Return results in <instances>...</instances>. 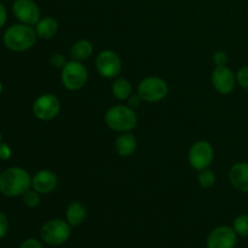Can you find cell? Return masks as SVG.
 I'll return each mask as SVG.
<instances>
[{
  "label": "cell",
  "mask_w": 248,
  "mask_h": 248,
  "mask_svg": "<svg viewBox=\"0 0 248 248\" xmlns=\"http://www.w3.org/2000/svg\"><path fill=\"white\" fill-rule=\"evenodd\" d=\"M0 142H1V133H0Z\"/></svg>",
  "instance_id": "cell-32"
},
{
  "label": "cell",
  "mask_w": 248,
  "mask_h": 248,
  "mask_svg": "<svg viewBox=\"0 0 248 248\" xmlns=\"http://www.w3.org/2000/svg\"><path fill=\"white\" fill-rule=\"evenodd\" d=\"M7 230H9V220L4 213L0 212V240L6 235Z\"/></svg>",
  "instance_id": "cell-26"
},
{
  "label": "cell",
  "mask_w": 248,
  "mask_h": 248,
  "mask_svg": "<svg viewBox=\"0 0 248 248\" xmlns=\"http://www.w3.org/2000/svg\"><path fill=\"white\" fill-rule=\"evenodd\" d=\"M92 52H93V46L87 40L77 41L70 48V56L73 60L78 62L87 60L92 55Z\"/></svg>",
  "instance_id": "cell-18"
},
{
  "label": "cell",
  "mask_w": 248,
  "mask_h": 248,
  "mask_svg": "<svg viewBox=\"0 0 248 248\" xmlns=\"http://www.w3.org/2000/svg\"><path fill=\"white\" fill-rule=\"evenodd\" d=\"M23 203L29 208H35L40 203V196L38 191L28 190L23 194Z\"/></svg>",
  "instance_id": "cell-22"
},
{
  "label": "cell",
  "mask_w": 248,
  "mask_h": 248,
  "mask_svg": "<svg viewBox=\"0 0 248 248\" xmlns=\"http://www.w3.org/2000/svg\"><path fill=\"white\" fill-rule=\"evenodd\" d=\"M7 19V14H6V9H5L4 5L0 2V28L4 27V24L6 23Z\"/></svg>",
  "instance_id": "cell-29"
},
{
  "label": "cell",
  "mask_w": 248,
  "mask_h": 248,
  "mask_svg": "<svg viewBox=\"0 0 248 248\" xmlns=\"http://www.w3.org/2000/svg\"><path fill=\"white\" fill-rule=\"evenodd\" d=\"M87 81V69L78 61L67 62L62 69V82L65 89L77 91L84 87Z\"/></svg>",
  "instance_id": "cell-6"
},
{
  "label": "cell",
  "mask_w": 248,
  "mask_h": 248,
  "mask_svg": "<svg viewBox=\"0 0 248 248\" xmlns=\"http://www.w3.org/2000/svg\"><path fill=\"white\" fill-rule=\"evenodd\" d=\"M51 64L55 68H58V69H63L64 65L67 64V61H65V57L62 53H55L51 57Z\"/></svg>",
  "instance_id": "cell-24"
},
{
  "label": "cell",
  "mask_w": 248,
  "mask_h": 248,
  "mask_svg": "<svg viewBox=\"0 0 248 248\" xmlns=\"http://www.w3.org/2000/svg\"><path fill=\"white\" fill-rule=\"evenodd\" d=\"M140 101H142V97L140 94H136V96H131L130 99H128V103H130L131 107H138L140 104Z\"/></svg>",
  "instance_id": "cell-30"
},
{
  "label": "cell",
  "mask_w": 248,
  "mask_h": 248,
  "mask_svg": "<svg viewBox=\"0 0 248 248\" xmlns=\"http://www.w3.org/2000/svg\"><path fill=\"white\" fill-rule=\"evenodd\" d=\"M198 181H199V184H200L202 188H211V186H215L216 176L212 171L205 169L199 173Z\"/></svg>",
  "instance_id": "cell-20"
},
{
  "label": "cell",
  "mask_w": 248,
  "mask_h": 248,
  "mask_svg": "<svg viewBox=\"0 0 248 248\" xmlns=\"http://www.w3.org/2000/svg\"><path fill=\"white\" fill-rule=\"evenodd\" d=\"M31 186L28 172L21 167H9L0 173V193L9 198L23 195Z\"/></svg>",
  "instance_id": "cell-1"
},
{
  "label": "cell",
  "mask_w": 248,
  "mask_h": 248,
  "mask_svg": "<svg viewBox=\"0 0 248 248\" xmlns=\"http://www.w3.org/2000/svg\"><path fill=\"white\" fill-rule=\"evenodd\" d=\"M137 140L132 133H123L115 142V149L120 156H130L136 152Z\"/></svg>",
  "instance_id": "cell-15"
},
{
  "label": "cell",
  "mask_w": 248,
  "mask_h": 248,
  "mask_svg": "<svg viewBox=\"0 0 248 248\" xmlns=\"http://www.w3.org/2000/svg\"><path fill=\"white\" fill-rule=\"evenodd\" d=\"M1 91H2V85H1V81H0V94H1Z\"/></svg>",
  "instance_id": "cell-31"
},
{
  "label": "cell",
  "mask_w": 248,
  "mask_h": 248,
  "mask_svg": "<svg viewBox=\"0 0 248 248\" xmlns=\"http://www.w3.org/2000/svg\"><path fill=\"white\" fill-rule=\"evenodd\" d=\"M106 123L111 130L128 132L137 125V115L128 107L115 106L107 111Z\"/></svg>",
  "instance_id": "cell-3"
},
{
  "label": "cell",
  "mask_w": 248,
  "mask_h": 248,
  "mask_svg": "<svg viewBox=\"0 0 248 248\" xmlns=\"http://www.w3.org/2000/svg\"><path fill=\"white\" fill-rule=\"evenodd\" d=\"M36 34L40 38L50 39L55 36V34L58 31V23L55 18L52 17H45V18L40 19L36 23Z\"/></svg>",
  "instance_id": "cell-17"
},
{
  "label": "cell",
  "mask_w": 248,
  "mask_h": 248,
  "mask_svg": "<svg viewBox=\"0 0 248 248\" xmlns=\"http://www.w3.org/2000/svg\"><path fill=\"white\" fill-rule=\"evenodd\" d=\"M57 176L48 170H43V171L38 172L31 179V186H33L34 190L38 191L39 194L52 193L57 186Z\"/></svg>",
  "instance_id": "cell-13"
},
{
  "label": "cell",
  "mask_w": 248,
  "mask_h": 248,
  "mask_svg": "<svg viewBox=\"0 0 248 248\" xmlns=\"http://www.w3.org/2000/svg\"><path fill=\"white\" fill-rule=\"evenodd\" d=\"M11 157V148L5 143L0 142V159L9 160Z\"/></svg>",
  "instance_id": "cell-27"
},
{
  "label": "cell",
  "mask_w": 248,
  "mask_h": 248,
  "mask_svg": "<svg viewBox=\"0 0 248 248\" xmlns=\"http://www.w3.org/2000/svg\"><path fill=\"white\" fill-rule=\"evenodd\" d=\"M213 62L216 63L217 67L225 65L228 62V55L224 52V51H218V52H216L215 56H213Z\"/></svg>",
  "instance_id": "cell-25"
},
{
  "label": "cell",
  "mask_w": 248,
  "mask_h": 248,
  "mask_svg": "<svg viewBox=\"0 0 248 248\" xmlns=\"http://www.w3.org/2000/svg\"><path fill=\"white\" fill-rule=\"evenodd\" d=\"M237 242V234L229 227H219L213 230L207 239V248H234Z\"/></svg>",
  "instance_id": "cell-11"
},
{
  "label": "cell",
  "mask_w": 248,
  "mask_h": 248,
  "mask_svg": "<svg viewBox=\"0 0 248 248\" xmlns=\"http://www.w3.org/2000/svg\"><path fill=\"white\" fill-rule=\"evenodd\" d=\"M61 110L60 99L51 93H45L36 98L33 104V113L39 120H52Z\"/></svg>",
  "instance_id": "cell-7"
},
{
  "label": "cell",
  "mask_w": 248,
  "mask_h": 248,
  "mask_svg": "<svg viewBox=\"0 0 248 248\" xmlns=\"http://www.w3.org/2000/svg\"><path fill=\"white\" fill-rule=\"evenodd\" d=\"M113 94L121 101L130 98L131 94H132V86H131L130 81L124 79V78L116 79L113 84Z\"/></svg>",
  "instance_id": "cell-19"
},
{
  "label": "cell",
  "mask_w": 248,
  "mask_h": 248,
  "mask_svg": "<svg viewBox=\"0 0 248 248\" xmlns=\"http://www.w3.org/2000/svg\"><path fill=\"white\" fill-rule=\"evenodd\" d=\"M12 11L15 17L23 24L34 26L40 21V10L33 0H16Z\"/></svg>",
  "instance_id": "cell-10"
},
{
  "label": "cell",
  "mask_w": 248,
  "mask_h": 248,
  "mask_svg": "<svg viewBox=\"0 0 248 248\" xmlns=\"http://www.w3.org/2000/svg\"><path fill=\"white\" fill-rule=\"evenodd\" d=\"M235 75L232 70L225 65L217 67L212 73V84L219 93L228 94L235 87Z\"/></svg>",
  "instance_id": "cell-12"
},
{
  "label": "cell",
  "mask_w": 248,
  "mask_h": 248,
  "mask_svg": "<svg viewBox=\"0 0 248 248\" xmlns=\"http://www.w3.org/2000/svg\"><path fill=\"white\" fill-rule=\"evenodd\" d=\"M70 227L69 223L62 219H51L46 222L41 228V237L46 244L51 246L62 245L69 239Z\"/></svg>",
  "instance_id": "cell-4"
},
{
  "label": "cell",
  "mask_w": 248,
  "mask_h": 248,
  "mask_svg": "<svg viewBox=\"0 0 248 248\" xmlns=\"http://www.w3.org/2000/svg\"><path fill=\"white\" fill-rule=\"evenodd\" d=\"M213 148L206 140H199L193 147L190 148L189 152V162L191 166L198 171L207 169L213 160Z\"/></svg>",
  "instance_id": "cell-8"
},
{
  "label": "cell",
  "mask_w": 248,
  "mask_h": 248,
  "mask_svg": "<svg viewBox=\"0 0 248 248\" xmlns=\"http://www.w3.org/2000/svg\"><path fill=\"white\" fill-rule=\"evenodd\" d=\"M67 220L72 227H79L86 219V207L81 202H72L67 208Z\"/></svg>",
  "instance_id": "cell-16"
},
{
  "label": "cell",
  "mask_w": 248,
  "mask_h": 248,
  "mask_svg": "<svg viewBox=\"0 0 248 248\" xmlns=\"http://www.w3.org/2000/svg\"><path fill=\"white\" fill-rule=\"evenodd\" d=\"M169 93V86L166 81L156 77H149L142 80L138 86V94L142 97L143 101L150 102H159L164 99Z\"/></svg>",
  "instance_id": "cell-5"
},
{
  "label": "cell",
  "mask_w": 248,
  "mask_h": 248,
  "mask_svg": "<svg viewBox=\"0 0 248 248\" xmlns=\"http://www.w3.org/2000/svg\"><path fill=\"white\" fill-rule=\"evenodd\" d=\"M96 68L103 78H115L121 72V60L113 51H102L96 58Z\"/></svg>",
  "instance_id": "cell-9"
},
{
  "label": "cell",
  "mask_w": 248,
  "mask_h": 248,
  "mask_svg": "<svg viewBox=\"0 0 248 248\" xmlns=\"http://www.w3.org/2000/svg\"><path fill=\"white\" fill-rule=\"evenodd\" d=\"M229 179L237 190L248 193V162L235 164L229 172Z\"/></svg>",
  "instance_id": "cell-14"
},
{
  "label": "cell",
  "mask_w": 248,
  "mask_h": 248,
  "mask_svg": "<svg viewBox=\"0 0 248 248\" xmlns=\"http://www.w3.org/2000/svg\"><path fill=\"white\" fill-rule=\"evenodd\" d=\"M234 230L240 236H248V215H241L235 219Z\"/></svg>",
  "instance_id": "cell-21"
},
{
  "label": "cell",
  "mask_w": 248,
  "mask_h": 248,
  "mask_svg": "<svg viewBox=\"0 0 248 248\" xmlns=\"http://www.w3.org/2000/svg\"><path fill=\"white\" fill-rule=\"evenodd\" d=\"M36 31L28 24H14L4 34V44L9 50L23 52L34 46L36 41Z\"/></svg>",
  "instance_id": "cell-2"
},
{
  "label": "cell",
  "mask_w": 248,
  "mask_h": 248,
  "mask_svg": "<svg viewBox=\"0 0 248 248\" xmlns=\"http://www.w3.org/2000/svg\"><path fill=\"white\" fill-rule=\"evenodd\" d=\"M19 248H43V246L36 239H27L22 242Z\"/></svg>",
  "instance_id": "cell-28"
},
{
  "label": "cell",
  "mask_w": 248,
  "mask_h": 248,
  "mask_svg": "<svg viewBox=\"0 0 248 248\" xmlns=\"http://www.w3.org/2000/svg\"><path fill=\"white\" fill-rule=\"evenodd\" d=\"M236 80L239 82V85H241L244 89H248V65L241 68V69L237 72Z\"/></svg>",
  "instance_id": "cell-23"
}]
</instances>
